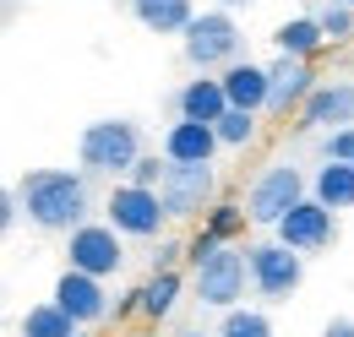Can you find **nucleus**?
Listing matches in <instances>:
<instances>
[{"label":"nucleus","instance_id":"f03ea898","mask_svg":"<svg viewBox=\"0 0 354 337\" xmlns=\"http://www.w3.org/2000/svg\"><path fill=\"white\" fill-rule=\"evenodd\" d=\"M180 55H185V66L191 71H229L234 60H245V33H240V22H234V11H223V6H207V11H196V22L180 33Z\"/></svg>","mask_w":354,"mask_h":337},{"label":"nucleus","instance_id":"f3484780","mask_svg":"<svg viewBox=\"0 0 354 337\" xmlns=\"http://www.w3.org/2000/svg\"><path fill=\"white\" fill-rule=\"evenodd\" d=\"M185 289H191V283H185L180 267H169V272H147V283H142V321H147V327L169 321Z\"/></svg>","mask_w":354,"mask_h":337},{"label":"nucleus","instance_id":"b1692460","mask_svg":"<svg viewBox=\"0 0 354 337\" xmlns=\"http://www.w3.org/2000/svg\"><path fill=\"white\" fill-rule=\"evenodd\" d=\"M310 17L322 22V33H327V44H333V49L354 39V6H344V0H322Z\"/></svg>","mask_w":354,"mask_h":337},{"label":"nucleus","instance_id":"ddd939ff","mask_svg":"<svg viewBox=\"0 0 354 337\" xmlns=\"http://www.w3.org/2000/svg\"><path fill=\"white\" fill-rule=\"evenodd\" d=\"M344 126H354V82H322L316 93L306 98V109L295 115V131H344Z\"/></svg>","mask_w":354,"mask_h":337},{"label":"nucleus","instance_id":"c85d7f7f","mask_svg":"<svg viewBox=\"0 0 354 337\" xmlns=\"http://www.w3.org/2000/svg\"><path fill=\"white\" fill-rule=\"evenodd\" d=\"M115 321H120V327H126V321H142V289L115 299Z\"/></svg>","mask_w":354,"mask_h":337},{"label":"nucleus","instance_id":"bb28decb","mask_svg":"<svg viewBox=\"0 0 354 337\" xmlns=\"http://www.w3.org/2000/svg\"><path fill=\"white\" fill-rule=\"evenodd\" d=\"M322 164H354V126L322 136Z\"/></svg>","mask_w":354,"mask_h":337},{"label":"nucleus","instance_id":"f704fd0d","mask_svg":"<svg viewBox=\"0 0 354 337\" xmlns=\"http://www.w3.org/2000/svg\"><path fill=\"white\" fill-rule=\"evenodd\" d=\"M344 6H354V0H344Z\"/></svg>","mask_w":354,"mask_h":337},{"label":"nucleus","instance_id":"0eeeda50","mask_svg":"<svg viewBox=\"0 0 354 337\" xmlns=\"http://www.w3.org/2000/svg\"><path fill=\"white\" fill-rule=\"evenodd\" d=\"M104 223H115L126 240H158L175 218H169V207H164L158 191H142L131 180H120V185L104 196Z\"/></svg>","mask_w":354,"mask_h":337},{"label":"nucleus","instance_id":"5701e85b","mask_svg":"<svg viewBox=\"0 0 354 337\" xmlns=\"http://www.w3.org/2000/svg\"><path fill=\"white\" fill-rule=\"evenodd\" d=\"M213 131H218V142H223V147L245 153V147H251V142L262 136V115H251V109H229V115H223Z\"/></svg>","mask_w":354,"mask_h":337},{"label":"nucleus","instance_id":"412c9836","mask_svg":"<svg viewBox=\"0 0 354 337\" xmlns=\"http://www.w3.org/2000/svg\"><path fill=\"white\" fill-rule=\"evenodd\" d=\"M17 332L22 337H82V327H77L55 299H44V305H28V310H22Z\"/></svg>","mask_w":354,"mask_h":337},{"label":"nucleus","instance_id":"f8f14e48","mask_svg":"<svg viewBox=\"0 0 354 337\" xmlns=\"http://www.w3.org/2000/svg\"><path fill=\"white\" fill-rule=\"evenodd\" d=\"M272 98H267V115L272 120H289V115H300L306 109V98L322 87V71H316V60H295V55H278L272 66Z\"/></svg>","mask_w":354,"mask_h":337},{"label":"nucleus","instance_id":"2eb2a0df","mask_svg":"<svg viewBox=\"0 0 354 337\" xmlns=\"http://www.w3.org/2000/svg\"><path fill=\"white\" fill-rule=\"evenodd\" d=\"M223 77V93H229V109H251V115H267V98H272V71L257 66V60H234Z\"/></svg>","mask_w":354,"mask_h":337},{"label":"nucleus","instance_id":"393cba45","mask_svg":"<svg viewBox=\"0 0 354 337\" xmlns=\"http://www.w3.org/2000/svg\"><path fill=\"white\" fill-rule=\"evenodd\" d=\"M218 337H272V321H267V310H251V305H240V310H223Z\"/></svg>","mask_w":354,"mask_h":337},{"label":"nucleus","instance_id":"a878e982","mask_svg":"<svg viewBox=\"0 0 354 337\" xmlns=\"http://www.w3.org/2000/svg\"><path fill=\"white\" fill-rule=\"evenodd\" d=\"M164 174H169V158L142 153V158H136V168L126 174V180H131V185H142V191H158V185H164Z\"/></svg>","mask_w":354,"mask_h":337},{"label":"nucleus","instance_id":"c756f323","mask_svg":"<svg viewBox=\"0 0 354 337\" xmlns=\"http://www.w3.org/2000/svg\"><path fill=\"white\" fill-rule=\"evenodd\" d=\"M175 261H185V245H175V240H164V245L153 251V272H169Z\"/></svg>","mask_w":354,"mask_h":337},{"label":"nucleus","instance_id":"9b49d317","mask_svg":"<svg viewBox=\"0 0 354 337\" xmlns=\"http://www.w3.org/2000/svg\"><path fill=\"white\" fill-rule=\"evenodd\" d=\"M272 240H283L289 251H300V256H316V251H327V245L338 240V212L322 207L316 196H306L300 207L272 229Z\"/></svg>","mask_w":354,"mask_h":337},{"label":"nucleus","instance_id":"20e7f679","mask_svg":"<svg viewBox=\"0 0 354 337\" xmlns=\"http://www.w3.org/2000/svg\"><path fill=\"white\" fill-rule=\"evenodd\" d=\"M245 261H251V294L262 305H289L306 283V256L289 251L283 240H251Z\"/></svg>","mask_w":354,"mask_h":337},{"label":"nucleus","instance_id":"4be33fe9","mask_svg":"<svg viewBox=\"0 0 354 337\" xmlns=\"http://www.w3.org/2000/svg\"><path fill=\"white\" fill-rule=\"evenodd\" d=\"M202 229L223 240V245H234V240H245V229H251V207L245 202H213V212L202 218Z\"/></svg>","mask_w":354,"mask_h":337},{"label":"nucleus","instance_id":"a211bd4d","mask_svg":"<svg viewBox=\"0 0 354 337\" xmlns=\"http://www.w3.org/2000/svg\"><path fill=\"white\" fill-rule=\"evenodd\" d=\"M131 17L147 33H185L196 22V0H131Z\"/></svg>","mask_w":354,"mask_h":337},{"label":"nucleus","instance_id":"6e6552de","mask_svg":"<svg viewBox=\"0 0 354 337\" xmlns=\"http://www.w3.org/2000/svg\"><path fill=\"white\" fill-rule=\"evenodd\" d=\"M66 267H77V272H93V278H115L120 267H126V234L115 229V223H82V229H71L66 234Z\"/></svg>","mask_w":354,"mask_h":337},{"label":"nucleus","instance_id":"aec40b11","mask_svg":"<svg viewBox=\"0 0 354 337\" xmlns=\"http://www.w3.org/2000/svg\"><path fill=\"white\" fill-rule=\"evenodd\" d=\"M310 196L333 212H349L354 207V164H322L310 174Z\"/></svg>","mask_w":354,"mask_h":337},{"label":"nucleus","instance_id":"7c9ffc66","mask_svg":"<svg viewBox=\"0 0 354 337\" xmlns=\"http://www.w3.org/2000/svg\"><path fill=\"white\" fill-rule=\"evenodd\" d=\"M17 218H22V196H17V185L0 196V229H17Z\"/></svg>","mask_w":354,"mask_h":337},{"label":"nucleus","instance_id":"7ed1b4c3","mask_svg":"<svg viewBox=\"0 0 354 337\" xmlns=\"http://www.w3.org/2000/svg\"><path fill=\"white\" fill-rule=\"evenodd\" d=\"M142 153H147V136H142V126L126 120V115L93 120V126L77 136V158H82L88 174H115V180H126Z\"/></svg>","mask_w":354,"mask_h":337},{"label":"nucleus","instance_id":"4468645a","mask_svg":"<svg viewBox=\"0 0 354 337\" xmlns=\"http://www.w3.org/2000/svg\"><path fill=\"white\" fill-rule=\"evenodd\" d=\"M223 142L213 126H202V120H175V126L164 131V158L169 164H218Z\"/></svg>","mask_w":354,"mask_h":337},{"label":"nucleus","instance_id":"473e14b6","mask_svg":"<svg viewBox=\"0 0 354 337\" xmlns=\"http://www.w3.org/2000/svg\"><path fill=\"white\" fill-rule=\"evenodd\" d=\"M213 6H223V11H245V6H257V0H213Z\"/></svg>","mask_w":354,"mask_h":337},{"label":"nucleus","instance_id":"cd10ccee","mask_svg":"<svg viewBox=\"0 0 354 337\" xmlns=\"http://www.w3.org/2000/svg\"><path fill=\"white\" fill-rule=\"evenodd\" d=\"M218 251H223V240H213V234L202 229V234H191V240H185V267L196 272V267H202L207 256H218Z\"/></svg>","mask_w":354,"mask_h":337},{"label":"nucleus","instance_id":"39448f33","mask_svg":"<svg viewBox=\"0 0 354 337\" xmlns=\"http://www.w3.org/2000/svg\"><path fill=\"white\" fill-rule=\"evenodd\" d=\"M251 289V261L240 245H223L218 256H207L196 272H191V299L202 310H240Z\"/></svg>","mask_w":354,"mask_h":337},{"label":"nucleus","instance_id":"2f4dec72","mask_svg":"<svg viewBox=\"0 0 354 337\" xmlns=\"http://www.w3.org/2000/svg\"><path fill=\"white\" fill-rule=\"evenodd\" d=\"M322 337H354V316H333V321L322 327Z\"/></svg>","mask_w":354,"mask_h":337},{"label":"nucleus","instance_id":"f257e3e1","mask_svg":"<svg viewBox=\"0 0 354 337\" xmlns=\"http://www.w3.org/2000/svg\"><path fill=\"white\" fill-rule=\"evenodd\" d=\"M17 196H22V218L39 234H71L93 212L88 168H28L17 180Z\"/></svg>","mask_w":354,"mask_h":337},{"label":"nucleus","instance_id":"9d476101","mask_svg":"<svg viewBox=\"0 0 354 337\" xmlns=\"http://www.w3.org/2000/svg\"><path fill=\"white\" fill-rule=\"evenodd\" d=\"M49 299H55L82 332L98 327V321H109V310H115V305H109V283L93 278V272H77V267H66V272L55 278V294H49Z\"/></svg>","mask_w":354,"mask_h":337},{"label":"nucleus","instance_id":"1a4fd4ad","mask_svg":"<svg viewBox=\"0 0 354 337\" xmlns=\"http://www.w3.org/2000/svg\"><path fill=\"white\" fill-rule=\"evenodd\" d=\"M158 196H164V207H169L175 223H185V218H207L213 202H218V168H213V164H169Z\"/></svg>","mask_w":354,"mask_h":337},{"label":"nucleus","instance_id":"72a5a7b5","mask_svg":"<svg viewBox=\"0 0 354 337\" xmlns=\"http://www.w3.org/2000/svg\"><path fill=\"white\" fill-rule=\"evenodd\" d=\"M180 337H218V332H202V327H196V332H180Z\"/></svg>","mask_w":354,"mask_h":337},{"label":"nucleus","instance_id":"6ab92c4d","mask_svg":"<svg viewBox=\"0 0 354 337\" xmlns=\"http://www.w3.org/2000/svg\"><path fill=\"white\" fill-rule=\"evenodd\" d=\"M272 49H278V55H295V60H316V55L327 49V33H322L316 17H289V22H278Z\"/></svg>","mask_w":354,"mask_h":337},{"label":"nucleus","instance_id":"423d86ee","mask_svg":"<svg viewBox=\"0 0 354 337\" xmlns=\"http://www.w3.org/2000/svg\"><path fill=\"white\" fill-rule=\"evenodd\" d=\"M310 196V180L300 174V164H267L251 185H245V207L257 229H278L289 212Z\"/></svg>","mask_w":354,"mask_h":337},{"label":"nucleus","instance_id":"dca6fc26","mask_svg":"<svg viewBox=\"0 0 354 337\" xmlns=\"http://www.w3.org/2000/svg\"><path fill=\"white\" fill-rule=\"evenodd\" d=\"M180 120H202V126H218L229 115V93H223V77H191V82L175 93Z\"/></svg>","mask_w":354,"mask_h":337}]
</instances>
